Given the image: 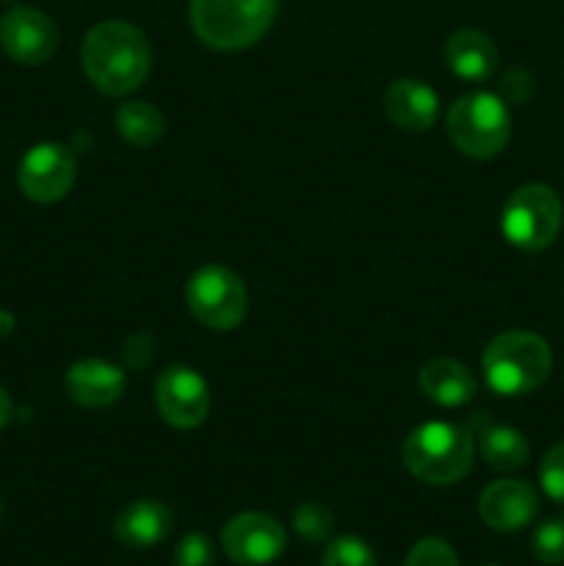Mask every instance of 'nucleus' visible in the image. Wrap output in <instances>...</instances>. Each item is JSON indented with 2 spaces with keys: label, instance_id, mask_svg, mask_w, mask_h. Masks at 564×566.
<instances>
[{
  "label": "nucleus",
  "instance_id": "obj_4",
  "mask_svg": "<svg viewBox=\"0 0 564 566\" xmlns=\"http://www.w3.org/2000/svg\"><path fill=\"white\" fill-rule=\"evenodd\" d=\"M191 28L213 50H243L265 36L276 17V0H191Z\"/></svg>",
  "mask_w": 564,
  "mask_h": 566
},
{
  "label": "nucleus",
  "instance_id": "obj_6",
  "mask_svg": "<svg viewBox=\"0 0 564 566\" xmlns=\"http://www.w3.org/2000/svg\"><path fill=\"white\" fill-rule=\"evenodd\" d=\"M562 199L545 182L520 186L501 210V232L520 252H542L562 230Z\"/></svg>",
  "mask_w": 564,
  "mask_h": 566
},
{
  "label": "nucleus",
  "instance_id": "obj_28",
  "mask_svg": "<svg viewBox=\"0 0 564 566\" xmlns=\"http://www.w3.org/2000/svg\"><path fill=\"white\" fill-rule=\"evenodd\" d=\"M9 420H11V398H9V392L0 387V429H6V423H9Z\"/></svg>",
  "mask_w": 564,
  "mask_h": 566
},
{
  "label": "nucleus",
  "instance_id": "obj_10",
  "mask_svg": "<svg viewBox=\"0 0 564 566\" xmlns=\"http://www.w3.org/2000/svg\"><path fill=\"white\" fill-rule=\"evenodd\" d=\"M0 48L17 64H44L59 48V28L44 11L14 6L0 20Z\"/></svg>",
  "mask_w": 564,
  "mask_h": 566
},
{
  "label": "nucleus",
  "instance_id": "obj_20",
  "mask_svg": "<svg viewBox=\"0 0 564 566\" xmlns=\"http://www.w3.org/2000/svg\"><path fill=\"white\" fill-rule=\"evenodd\" d=\"M293 531H296L299 539L310 542V545H321L332 536L335 531V517L326 506L321 503H302V506L293 512Z\"/></svg>",
  "mask_w": 564,
  "mask_h": 566
},
{
  "label": "nucleus",
  "instance_id": "obj_14",
  "mask_svg": "<svg viewBox=\"0 0 564 566\" xmlns=\"http://www.w3.org/2000/svg\"><path fill=\"white\" fill-rule=\"evenodd\" d=\"M385 114L407 133H426L440 114V97L424 81H393L385 92Z\"/></svg>",
  "mask_w": 564,
  "mask_h": 566
},
{
  "label": "nucleus",
  "instance_id": "obj_11",
  "mask_svg": "<svg viewBox=\"0 0 564 566\" xmlns=\"http://www.w3.org/2000/svg\"><path fill=\"white\" fill-rule=\"evenodd\" d=\"M155 403L160 418L175 429H197L210 412V390L197 370L171 365L155 381Z\"/></svg>",
  "mask_w": 564,
  "mask_h": 566
},
{
  "label": "nucleus",
  "instance_id": "obj_7",
  "mask_svg": "<svg viewBox=\"0 0 564 566\" xmlns=\"http://www.w3.org/2000/svg\"><path fill=\"white\" fill-rule=\"evenodd\" d=\"M186 302L194 318L213 332H230L247 318L249 296L241 276L224 265H202L186 285Z\"/></svg>",
  "mask_w": 564,
  "mask_h": 566
},
{
  "label": "nucleus",
  "instance_id": "obj_24",
  "mask_svg": "<svg viewBox=\"0 0 564 566\" xmlns=\"http://www.w3.org/2000/svg\"><path fill=\"white\" fill-rule=\"evenodd\" d=\"M540 484L551 501L564 503V442L553 446L542 459Z\"/></svg>",
  "mask_w": 564,
  "mask_h": 566
},
{
  "label": "nucleus",
  "instance_id": "obj_25",
  "mask_svg": "<svg viewBox=\"0 0 564 566\" xmlns=\"http://www.w3.org/2000/svg\"><path fill=\"white\" fill-rule=\"evenodd\" d=\"M213 542L205 534H186L175 547V566H213Z\"/></svg>",
  "mask_w": 564,
  "mask_h": 566
},
{
  "label": "nucleus",
  "instance_id": "obj_16",
  "mask_svg": "<svg viewBox=\"0 0 564 566\" xmlns=\"http://www.w3.org/2000/svg\"><path fill=\"white\" fill-rule=\"evenodd\" d=\"M468 429L473 434V442L479 446L481 459L492 470L506 473V470H520L529 462V440L518 429H512V426L492 423L484 412H476Z\"/></svg>",
  "mask_w": 564,
  "mask_h": 566
},
{
  "label": "nucleus",
  "instance_id": "obj_26",
  "mask_svg": "<svg viewBox=\"0 0 564 566\" xmlns=\"http://www.w3.org/2000/svg\"><path fill=\"white\" fill-rule=\"evenodd\" d=\"M534 94V75L523 66H514V70L503 72L501 83H498V97L506 105H523L525 99Z\"/></svg>",
  "mask_w": 564,
  "mask_h": 566
},
{
  "label": "nucleus",
  "instance_id": "obj_15",
  "mask_svg": "<svg viewBox=\"0 0 564 566\" xmlns=\"http://www.w3.org/2000/svg\"><path fill=\"white\" fill-rule=\"evenodd\" d=\"M175 528V514L160 501H136L119 512L114 523L116 539L133 551L160 545Z\"/></svg>",
  "mask_w": 564,
  "mask_h": 566
},
{
  "label": "nucleus",
  "instance_id": "obj_23",
  "mask_svg": "<svg viewBox=\"0 0 564 566\" xmlns=\"http://www.w3.org/2000/svg\"><path fill=\"white\" fill-rule=\"evenodd\" d=\"M404 566H459V558L448 542L437 539V536H426L409 551Z\"/></svg>",
  "mask_w": 564,
  "mask_h": 566
},
{
  "label": "nucleus",
  "instance_id": "obj_9",
  "mask_svg": "<svg viewBox=\"0 0 564 566\" xmlns=\"http://www.w3.org/2000/svg\"><path fill=\"white\" fill-rule=\"evenodd\" d=\"M221 551L241 566H265L285 551V528L271 514L243 512L236 514L221 528Z\"/></svg>",
  "mask_w": 564,
  "mask_h": 566
},
{
  "label": "nucleus",
  "instance_id": "obj_27",
  "mask_svg": "<svg viewBox=\"0 0 564 566\" xmlns=\"http://www.w3.org/2000/svg\"><path fill=\"white\" fill-rule=\"evenodd\" d=\"M155 357V337L149 335H133L125 343V363L130 368H144L147 363H153Z\"/></svg>",
  "mask_w": 564,
  "mask_h": 566
},
{
  "label": "nucleus",
  "instance_id": "obj_5",
  "mask_svg": "<svg viewBox=\"0 0 564 566\" xmlns=\"http://www.w3.org/2000/svg\"><path fill=\"white\" fill-rule=\"evenodd\" d=\"M509 136H512V116L498 94H464L448 111V138L468 158H495L509 144Z\"/></svg>",
  "mask_w": 564,
  "mask_h": 566
},
{
  "label": "nucleus",
  "instance_id": "obj_21",
  "mask_svg": "<svg viewBox=\"0 0 564 566\" xmlns=\"http://www.w3.org/2000/svg\"><path fill=\"white\" fill-rule=\"evenodd\" d=\"M531 553L545 566L564 564V514L536 525L534 536H531Z\"/></svg>",
  "mask_w": 564,
  "mask_h": 566
},
{
  "label": "nucleus",
  "instance_id": "obj_8",
  "mask_svg": "<svg viewBox=\"0 0 564 566\" xmlns=\"http://www.w3.org/2000/svg\"><path fill=\"white\" fill-rule=\"evenodd\" d=\"M77 177V160L64 144H36L25 153L17 169L20 191L31 202L50 205L70 193Z\"/></svg>",
  "mask_w": 564,
  "mask_h": 566
},
{
  "label": "nucleus",
  "instance_id": "obj_1",
  "mask_svg": "<svg viewBox=\"0 0 564 566\" xmlns=\"http://www.w3.org/2000/svg\"><path fill=\"white\" fill-rule=\"evenodd\" d=\"M81 66L97 92L125 97L136 92L149 75L153 50L142 28L122 20H105L83 39Z\"/></svg>",
  "mask_w": 564,
  "mask_h": 566
},
{
  "label": "nucleus",
  "instance_id": "obj_2",
  "mask_svg": "<svg viewBox=\"0 0 564 566\" xmlns=\"http://www.w3.org/2000/svg\"><path fill=\"white\" fill-rule=\"evenodd\" d=\"M476 442L468 426L424 423L409 431L404 442V464L418 481L429 486H451L473 468Z\"/></svg>",
  "mask_w": 564,
  "mask_h": 566
},
{
  "label": "nucleus",
  "instance_id": "obj_18",
  "mask_svg": "<svg viewBox=\"0 0 564 566\" xmlns=\"http://www.w3.org/2000/svg\"><path fill=\"white\" fill-rule=\"evenodd\" d=\"M448 70L462 81H487L498 66V50L487 33L476 28H459L446 42Z\"/></svg>",
  "mask_w": 564,
  "mask_h": 566
},
{
  "label": "nucleus",
  "instance_id": "obj_13",
  "mask_svg": "<svg viewBox=\"0 0 564 566\" xmlns=\"http://www.w3.org/2000/svg\"><path fill=\"white\" fill-rule=\"evenodd\" d=\"M127 376L119 365L88 357L72 365L64 376V390L77 407L105 409L116 403L125 392Z\"/></svg>",
  "mask_w": 564,
  "mask_h": 566
},
{
  "label": "nucleus",
  "instance_id": "obj_17",
  "mask_svg": "<svg viewBox=\"0 0 564 566\" xmlns=\"http://www.w3.org/2000/svg\"><path fill=\"white\" fill-rule=\"evenodd\" d=\"M418 385L424 396L437 407H462V403L473 401L476 390H479L476 376L451 357L429 359L420 368Z\"/></svg>",
  "mask_w": 564,
  "mask_h": 566
},
{
  "label": "nucleus",
  "instance_id": "obj_12",
  "mask_svg": "<svg viewBox=\"0 0 564 566\" xmlns=\"http://www.w3.org/2000/svg\"><path fill=\"white\" fill-rule=\"evenodd\" d=\"M540 514V495L529 481L501 479L484 486L479 495V517L498 534H514L534 523Z\"/></svg>",
  "mask_w": 564,
  "mask_h": 566
},
{
  "label": "nucleus",
  "instance_id": "obj_22",
  "mask_svg": "<svg viewBox=\"0 0 564 566\" xmlns=\"http://www.w3.org/2000/svg\"><path fill=\"white\" fill-rule=\"evenodd\" d=\"M321 566H376V556L359 536L346 534L330 539Z\"/></svg>",
  "mask_w": 564,
  "mask_h": 566
},
{
  "label": "nucleus",
  "instance_id": "obj_19",
  "mask_svg": "<svg viewBox=\"0 0 564 566\" xmlns=\"http://www.w3.org/2000/svg\"><path fill=\"white\" fill-rule=\"evenodd\" d=\"M164 114L149 103H125L116 111V130L127 144L138 149H147L164 136Z\"/></svg>",
  "mask_w": 564,
  "mask_h": 566
},
{
  "label": "nucleus",
  "instance_id": "obj_3",
  "mask_svg": "<svg viewBox=\"0 0 564 566\" xmlns=\"http://www.w3.org/2000/svg\"><path fill=\"white\" fill-rule=\"evenodd\" d=\"M553 368V354L545 337L525 329L498 335L481 357L484 381L498 396H529L545 385Z\"/></svg>",
  "mask_w": 564,
  "mask_h": 566
}]
</instances>
